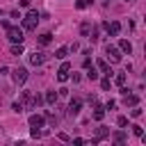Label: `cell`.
Masks as SVG:
<instances>
[{
	"label": "cell",
	"instance_id": "cell-17",
	"mask_svg": "<svg viewBox=\"0 0 146 146\" xmlns=\"http://www.w3.org/2000/svg\"><path fill=\"white\" fill-rule=\"evenodd\" d=\"M50 41H52V34H50V32H43V34H39V43H41V46H48Z\"/></svg>",
	"mask_w": 146,
	"mask_h": 146
},
{
	"label": "cell",
	"instance_id": "cell-4",
	"mask_svg": "<svg viewBox=\"0 0 146 146\" xmlns=\"http://www.w3.org/2000/svg\"><path fill=\"white\" fill-rule=\"evenodd\" d=\"M105 55H107V57H110V62H114V64H116V62H121V50H119L116 46H112V43H107V46H105Z\"/></svg>",
	"mask_w": 146,
	"mask_h": 146
},
{
	"label": "cell",
	"instance_id": "cell-20",
	"mask_svg": "<svg viewBox=\"0 0 146 146\" xmlns=\"http://www.w3.org/2000/svg\"><path fill=\"white\" fill-rule=\"evenodd\" d=\"M66 55H68V48H64V46L55 50V57H57V59H66Z\"/></svg>",
	"mask_w": 146,
	"mask_h": 146
},
{
	"label": "cell",
	"instance_id": "cell-7",
	"mask_svg": "<svg viewBox=\"0 0 146 146\" xmlns=\"http://www.w3.org/2000/svg\"><path fill=\"white\" fill-rule=\"evenodd\" d=\"M105 30H107V34H110V36H119V32H121V23H119V21L105 23Z\"/></svg>",
	"mask_w": 146,
	"mask_h": 146
},
{
	"label": "cell",
	"instance_id": "cell-19",
	"mask_svg": "<svg viewBox=\"0 0 146 146\" xmlns=\"http://www.w3.org/2000/svg\"><path fill=\"white\" fill-rule=\"evenodd\" d=\"M43 100H46L48 105H55V103H57V94H55V91H48V94L43 96Z\"/></svg>",
	"mask_w": 146,
	"mask_h": 146
},
{
	"label": "cell",
	"instance_id": "cell-15",
	"mask_svg": "<svg viewBox=\"0 0 146 146\" xmlns=\"http://www.w3.org/2000/svg\"><path fill=\"white\" fill-rule=\"evenodd\" d=\"M94 119H96V121H103V119H105V107L96 105V107H94Z\"/></svg>",
	"mask_w": 146,
	"mask_h": 146
},
{
	"label": "cell",
	"instance_id": "cell-23",
	"mask_svg": "<svg viewBox=\"0 0 146 146\" xmlns=\"http://www.w3.org/2000/svg\"><path fill=\"white\" fill-rule=\"evenodd\" d=\"M114 82H116L119 87H123V84H125V73H116V78H114Z\"/></svg>",
	"mask_w": 146,
	"mask_h": 146
},
{
	"label": "cell",
	"instance_id": "cell-33",
	"mask_svg": "<svg viewBox=\"0 0 146 146\" xmlns=\"http://www.w3.org/2000/svg\"><path fill=\"white\" fill-rule=\"evenodd\" d=\"M82 66H84V68H89V66H91V59H89V57H84V62H82Z\"/></svg>",
	"mask_w": 146,
	"mask_h": 146
},
{
	"label": "cell",
	"instance_id": "cell-39",
	"mask_svg": "<svg viewBox=\"0 0 146 146\" xmlns=\"http://www.w3.org/2000/svg\"><path fill=\"white\" fill-rule=\"evenodd\" d=\"M128 2H130V0H128Z\"/></svg>",
	"mask_w": 146,
	"mask_h": 146
},
{
	"label": "cell",
	"instance_id": "cell-32",
	"mask_svg": "<svg viewBox=\"0 0 146 146\" xmlns=\"http://www.w3.org/2000/svg\"><path fill=\"white\" fill-rule=\"evenodd\" d=\"M68 50H71V52H78V50H80V46H78V43H73V46H68Z\"/></svg>",
	"mask_w": 146,
	"mask_h": 146
},
{
	"label": "cell",
	"instance_id": "cell-37",
	"mask_svg": "<svg viewBox=\"0 0 146 146\" xmlns=\"http://www.w3.org/2000/svg\"><path fill=\"white\" fill-rule=\"evenodd\" d=\"M73 144H75V146H80V144H84V139H82V137H75V139H73Z\"/></svg>",
	"mask_w": 146,
	"mask_h": 146
},
{
	"label": "cell",
	"instance_id": "cell-27",
	"mask_svg": "<svg viewBox=\"0 0 146 146\" xmlns=\"http://www.w3.org/2000/svg\"><path fill=\"white\" fill-rule=\"evenodd\" d=\"M116 125H119V128H125V125H128V119H125V116H119V119H116Z\"/></svg>",
	"mask_w": 146,
	"mask_h": 146
},
{
	"label": "cell",
	"instance_id": "cell-26",
	"mask_svg": "<svg viewBox=\"0 0 146 146\" xmlns=\"http://www.w3.org/2000/svg\"><path fill=\"white\" fill-rule=\"evenodd\" d=\"M11 112H16V114H21V112H23V103H18V100H16V103L11 105Z\"/></svg>",
	"mask_w": 146,
	"mask_h": 146
},
{
	"label": "cell",
	"instance_id": "cell-34",
	"mask_svg": "<svg viewBox=\"0 0 146 146\" xmlns=\"http://www.w3.org/2000/svg\"><path fill=\"white\" fill-rule=\"evenodd\" d=\"M114 105H116L114 100H107V105H105V110H114Z\"/></svg>",
	"mask_w": 146,
	"mask_h": 146
},
{
	"label": "cell",
	"instance_id": "cell-6",
	"mask_svg": "<svg viewBox=\"0 0 146 146\" xmlns=\"http://www.w3.org/2000/svg\"><path fill=\"white\" fill-rule=\"evenodd\" d=\"M68 71H71V64H68V62H62V66H59V71H57V80H59V82H66V80H68Z\"/></svg>",
	"mask_w": 146,
	"mask_h": 146
},
{
	"label": "cell",
	"instance_id": "cell-28",
	"mask_svg": "<svg viewBox=\"0 0 146 146\" xmlns=\"http://www.w3.org/2000/svg\"><path fill=\"white\" fill-rule=\"evenodd\" d=\"M132 132H135V135H137V137H141V135H144V128H141V125H137V123H135V125H132Z\"/></svg>",
	"mask_w": 146,
	"mask_h": 146
},
{
	"label": "cell",
	"instance_id": "cell-36",
	"mask_svg": "<svg viewBox=\"0 0 146 146\" xmlns=\"http://www.w3.org/2000/svg\"><path fill=\"white\" fill-rule=\"evenodd\" d=\"M57 137H59V139H62V141H68V135H66V132H59V135H57Z\"/></svg>",
	"mask_w": 146,
	"mask_h": 146
},
{
	"label": "cell",
	"instance_id": "cell-22",
	"mask_svg": "<svg viewBox=\"0 0 146 146\" xmlns=\"http://www.w3.org/2000/svg\"><path fill=\"white\" fill-rule=\"evenodd\" d=\"M87 78H89V80H98V71H96L94 66H89V68H87Z\"/></svg>",
	"mask_w": 146,
	"mask_h": 146
},
{
	"label": "cell",
	"instance_id": "cell-8",
	"mask_svg": "<svg viewBox=\"0 0 146 146\" xmlns=\"http://www.w3.org/2000/svg\"><path fill=\"white\" fill-rule=\"evenodd\" d=\"M27 123H30V128H43V123H46V119H43L41 114H30V119H27Z\"/></svg>",
	"mask_w": 146,
	"mask_h": 146
},
{
	"label": "cell",
	"instance_id": "cell-5",
	"mask_svg": "<svg viewBox=\"0 0 146 146\" xmlns=\"http://www.w3.org/2000/svg\"><path fill=\"white\" fill-rule=\"evenodd\" d=\"M11 78H14V82H16V84H23V82L27 80V68H23V66H18V68H14V73H11Z\"/></svg>",
	"mask_w": 146,
	"mask_h": 146
},
{
	"label": "cell",
	"instance_id": "cell-29",
	"mask_svg": "<svg viewBox=\"0 0 146 146\" xmlns=\"http://www.w3.org/2000/svg\"><path fill=\"white\" fill-rule=\"evenodd\" d=\"M130 114H132V116H135V119H137V116H141V107H139V105H135V107H132V112H130Z\"/></svg>",
	"mask_w": 146,
	"mask_h": 146
},
{
	"label": "cell",
	"instance_id": "cell-38",
	"mask_svg": "<svg viewBox=\"0 0 146 146\" xmlns=\"http://www.w3.org/2000/svg\"><path fill=\"white\" fill-rule=\"evenodd\" d=\"M18 5L21 7H30V0H18Z\"/></svg>",
	"mask_w": 146,
	"mask_h": 146
},
{
	"label": "cell",
	"instance_id": "cell-9",
	"mask_svg": "<svg viewBox=\"0 0 146 146\" xmlns=\"http://www.w3.org/2000/svg\"><path fill=\"white\" fill-rule=\"evenodd\" d=\"M43 62H46V52H36V50H34V52L30 55V64H32V66H41Z\"/></svg>",
	"mask_w": 146,
	"mask_h": 146
},
{
	"label": "cell",
	"instance_id": "cell-16",
	"mask_svg": "<svg viewBox=\"0 0 146 146\" xmlns=\"http://www.w3.org/2000/svg\"><path fill=\"white\" fill-rule=\"evenodd\" d=\"M125 137H128V135H125L123 130H116V132L112 135V141H116V144H123V141H125Z\"/></svg>",
	"mask_w": 146,
	"mask_h": 146
},
{
	"label": "cell",
	"instance_id": "cell-30",
	"mask_svg": "<svg viewBox=\"0 0 146 146\" xmlns=\"http://www.w3.org/2000/svg\"><path fill=\"white\" fill-rule=\"evenodd\" d=\"M87 100H89V105H94V107H96V105H98V98H96V96H94V94H89V98H87Z\"/></svg>",
	"mask_w": 146,
	"mask_h": 146
},
{
	"label": "cell",
	"instance_id": "cell-1",
	"mask_svg": "<svg viewBox=\"0 0 146 146\" xmlns=\"http://www.w3.org/2000/svg\"><path fill=\"white\" fill-rule=\"evenodd\" d=\"M36 23H39V11L36 9H30L25 14V18H23V30L25 32H32V30H36Z\"/></svg>",
	"mask_w": 146,
	"mask_h": 146
},
{
	"label": "cell",
	"instance_id": "cell-25",
	"mask_svg": "<svg viewBox=\"0 0 146 146\" xmlns=\"http://www.w3.org/2000/svg\"><path fill=\"white\" fill-rule=\"evenodd\" d=\"M41 103H43V96H39V94H36V96H32V107H39Z\"/></svg>",
	"mask_w": 146,
	"mask_h": 146
},
{
	"label": "cell",
	"instance_id": "cell-3",
	"mask_svg": "<svg viewBox=\"0 0 146 146\" xmlns=\"http://www.w3.org/2000/svg\"><path fill=\"white\" fill-rule=\"evenodd\" d=\"M80 110H82V98H71V103H68V107H66V116H78L80 114Z\"/></svg>",
	"mask_w": 146,
	"mask_h": 146
},
{
	"label": "cell",
	"instance_id": "cell-18",
	"mask_svg": "<svg viewBox=\"0 0 146 146\" xmlns=\"http://www.w3.org/2000/svg\"><path fill=\"white\" fill-rule=\"evenodd\" d=\"M89 32H91V23L84 21V23L80 25V34H82V36H89Z\"/></svg>",
	"mask_w": 146,
	"mask_h": 146
},
{
	"label": "cell",
	"instance_id": "cell-13",
	"mask_svg": "<svg viewBox=\"0 0 146 146\" xmlns=\"http://www.w3.org/2000/svg\"><path fill=\"white\" fill-rule=\"evenodd\" d=\"M43 119H46V121H48V123H50L52 128H55V125L59 123V119H57V114H55V112H50V110H48V112L43 114Z\"/></svg>",
	"mask_w": 146,
	"mask_h": 146
},
{
	"label": "cell",
	"instance_id": "cell-12",
	"mask_svg": "<svg viewBox=\"0 0 146 146\" xmlns=\"http://www.w3.org/2000/svg\"><path fill=\"white\" fill-rule=\"evenodd\" d=\"M116 48H119V50H121V52H128V55H130V52H132V43H130V41H128V39H121V41H119V46H116Z\"/></svg>",
	"mask_w": 146,
	"mask_h": 146
},
{
	"label": "cell",
	"instance_id": "cell-35",
	"mask_svg": "<svg viewBox=\"0 0 146 146\" xmlns=\"http://www.w3.org/2000/svg\"><path fill=\"white\" fill-rule=\"evenodd\" d=\"M32 137H41V130L39 128H32Z\"/></svg>",
	"mask_w": 146,
	"mask_h": 146
},
{
	"label": "cell",
	"instance_id": "cell-24",
	"mask_svg": "<svg viewBox=\"0 0 146 146\" xmlns=\"http://www.w3.org/2000/svg\"><path fill=\"white\" fill-rule=\"evenodd\" d=\"M100 87H103V91H110V87H112V82H110V78L105 75L103 80H100Z\"/></svg>",
	"mask_w": 146,
	"mask_h": 146
},
{
	"label": "cell",
	"instance_id": "cell-21",
	"mask_svg": "<svg viewBox=\"0 0 146 146\" xmlns=\"http://www.w3.org/2000/svg\"><path fill=\"white\" fill-rule=\"evenodd\" d=\"M11 55H16V57L23 55V43H14V46H11Z\"/></svg>",
	"mask_w": 146,
	"mask_h": 146
},
{
	"label": "cell",
	"instance_id": "cell-14",
	"mask_svg": "<svg viewBox=\"0 0 146 146\" xmlns=\"http://www.w3.org/2000/svg\"><path fill=\"white\" fill-rule=\"evenodd\" d=\"M98 68H100V71H103V73H105L107 78L112 75V68H110V64H107L105 59H98Z\"/></svg>",
	"mask_w": 146,
	"mask_h": 146
},
{
	"label": "cell",
	"instance_id": "cell-2",
	"mask_svg": "<svg viewBox=\"0 0 146 146\" xmlns=\"http://www.w3.org/2000/svg\"><path fill=\"white\" fill-rule=\"evenodd\" d=\"M7 39L11 41V43H23V27H14V25H9L7 27Z\"/></svg>",
	"mask_w": 146,
	"mask_h": 146
},
{
	"label": "cell",
	"instance_id": "cell-31",
	"mask_svg": "<svg viewBox=\"0 0 146 146\" xmlns=\"http://www.w3.org/2000/svg\"><path fill=\"white\" fill-rule=\"evenodd\" d=\"M75 7H78V9H84V7H87V2H84V0H78V2H75Z\"/></svg>",
	"mask_w": 146,
	"mask_h": 146
},
{
	"label": "cell",
	"instance_id": "cell-11",
	"mask_svg": "<svg viewBox=\"0 0 146 146\" xmlns=\"http://www.w3.org/2000/svg\"><path fill=\"white\" fill-rule=\"evenodd\" d=\"M107 135H110V130H107L105 125H100V128H96V137L91 139V144H98V141H100V139H105Z\"/></svg>",
	"mask_w": 146,
	"mask_h": 146
},
{
	"label": "cell",
	"instance_id": "cell-10",
	"mask_svg": "<svg viewBox=\"0 0 146 146\" xmlns=\"http://www.w3.org/2000/svg\"><path fill=\"white\" fill-rule=\"evenodd\" d=\"M123 103H125V107H135V105H139V96L137 94H123Z\"/></svg>",
	"mask_w": 146,
	"mask_h": 146
}]
</instances>
